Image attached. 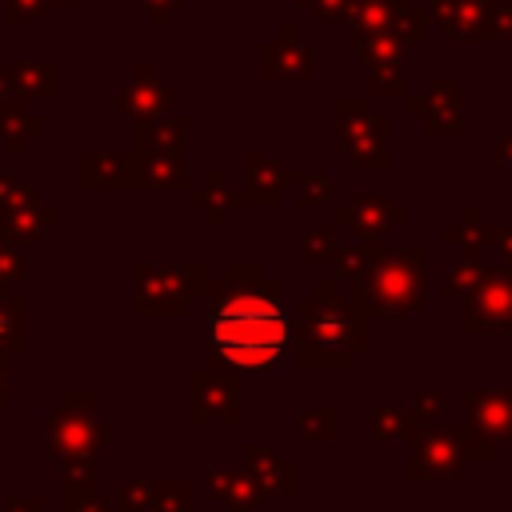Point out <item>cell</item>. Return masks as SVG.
I'll return each instance as SVG.
<instances>
[{"mask_svg": "<svg viewBox=\"0 0 512 512\" xmlns=\"http://www.w3.org/2000/svg\"><path fill=\"white\" fill-rule=\"evenodd\" d=\"M208 344L232 368H272L288 352V316L268 296H228L208 316Z\"/></svg>", "mask_w": 512, "mask_h": 512, "instance_id": "1", "label": "cell"}]
</instances>
